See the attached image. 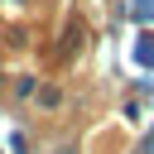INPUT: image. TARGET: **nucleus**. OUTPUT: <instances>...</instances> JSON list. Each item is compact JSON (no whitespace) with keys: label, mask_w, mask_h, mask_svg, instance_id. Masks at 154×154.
Returning a JSON list of instances; mask_svg holds the SVG:
<instances>
[{"label":"nucleus","mask_w":154,"mask_h":154,"mask_svg":"<svg viewBox=\"0 0 154 154\" xmlns=\"http://www.w3.org/2000/svg\"><path fill=\"white\" fill-rule=\"evenodd\" d=\"M130 14H135V24H154V0H135Z\"/></svg>","instance_id":"obj_2"},{"label":"nucleus","mask_w":154,"mask_h":154,"mask_svg":"<svg viewBox=\"0 0 154 154\" xmlns=\"http://www.w3.org/2000/svg\"><path fill=\"white\" fill-rule=\"evenodd\" d=\"M135 63L154 67V34H140V43H135Z\"/></svg>","instance_id":"obj_1"},{"label":"nucleus","mask_w":154,"mask_h":154,"mask_svg":"<svg viewBox=\"0 0 154 154\" xmlns=\"http://www.w3.org/2000/svg\"><path fill=\"white\" fill-rule=\"evenodd\" d=\"M140 149H144V154H154V130L144 135V144H140Z\"/></svg>","instance_id":"obj_3"}]
</instances>
